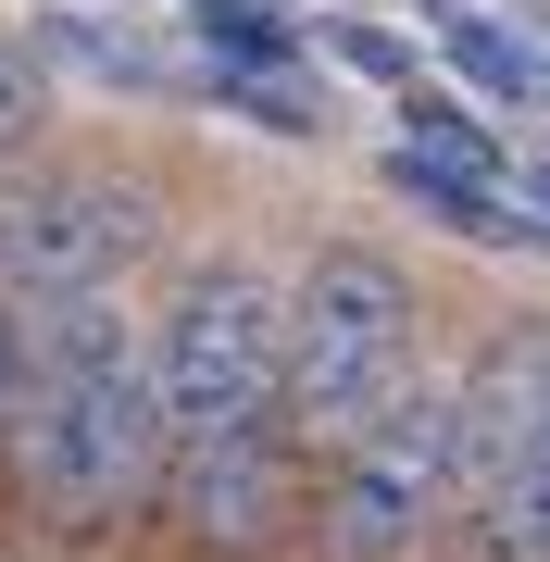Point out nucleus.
<instances>
[{
	"mask_svg": "<svg viewBox=\"0 0 550 562\" xmlns=\"http://www.w3.org/2000/svg\"><path fill=\"white\" fill-rule=\"evenodd\" d=\"M450 513H463V387L450 350H426V375L313 475L301 562H438Z\"/></svg>",
	"mask_w": 550,
	"mask_h": 562,
	"instance_id": "4",
	"label": "nucleus"
},
{
	"mask_svg": "<svg viewBox=\"0 0 550 562\" xmlns=\"http://www.w3.org/2000/svg\"><path fill=\"white\" fill-rule=\"evenodd\" d=\"M438 562H550V438L513 450L501 475L463 487V513H450Z\"/></svg>",
	"mask_w": 550,
	"mask_h": 562,
	"instance_id": "6",
	"label": "nucleus"
},
{
	"mask_svg": "<svg viewBox=\"0 0 550 562\" xmlns=\"http://www.w3.org/2000/svg\"><path fill=\"white\" fill-rule=\"evenodd\" d=\"M164 362V501L150 538L176 562H301L313 462L288 450V276L250 250H188L150 301Z\"/></svg>",
	"mask_w": 550,
	"mask_h": 562,
	"instance_id": "1",
	"label": "nucleus"
},
{
	"mask_svg": "<svg viewBox=\"0 0 550 562\" xmlns=\"http://www.w3.org/2000/svg\"><path fill=\"white\" fill-rule=\"evenodd\" d=\"M401 150H426V162H463V176H513V150L475 125V101H450V88L413 76L401 88Z\"/></svg>",
	"mask_w": 550,
	"mask_h": 562,
	"instance_id": "10",
	"label": "nucleus"
},
{
	"mask_svg": "<svg viewBox=\"0 0 550 562\" xmlns=\"http://www.w3.org/2000/svg\"><path fill=\"white\" fill-rule=\"evenodd\" d=\"M388 188H401L426 225L475 238V250H538V213H513L501 176H463V162H426V150H388Z\"/></svg>",
	"mask_w": 550,
	"mask_h": 562,
	"instance_id": "8",
	"label": "nucleus"
},
{
	"mask_svg": "<svg viewBox=\"0 0 550 562\" xmlns=\"http://www.w3.org/2000/svg\"><path fill=\"white\" fill-rule=\"evenodd\" d=\"M164 501V362H150V301L25 313V375L0 413V513L38 550H125Z\"/></svg>",
	"mask_w": 550,
	"mask_h": 562,
	"instance_id": "2",
	"label": "nucleus"
},
{
	"mask_svg": "<svg viewBox=\"0 0 550 562\" xmlns=\"http://www.w3.org/2000/svg\"><path fill=\"white\" fill-rule=\"evenodd\" d=\"M225 113H250V125H276V138H326V113L301 101V76H201Z\"/></svg>",
	"mask_w": 550,
	"mask_h": 562,
	"instance_id": "11",
	"label": "nucleus"
},
{
	"mask_svg": "<svg viewBox=\"0 0 550 562\" xmlns=\"http://www.w3.org/2000/svg\"><path fill=\"white\" fill-rule=\"evenodd\" d=\"M13 375H25V313H0V413H13Z\"/></svg>",
	"mask_w": 550,
	"mask_h": 562,
	"instance_id": "13",
	"label": "nucleus"
},
{
	"mask_svg": "<svg viewBox=\"0 0 550 562\" xmlns=\"http://www.w3.org/2000/svg\"><path fill=\"white\" fill-rule=\"evenodd\" d=\"M164 250V188L113 150H38L0 176V301L50 313V301H101L138 288V262Z\"/></svg>",
	"mask_w": 550,
	"mask_h": 562,
	"instance_id": "5",
	"label": "nucleus"
},
{
	"mask_svg": "<svg viewBox=\"0 0 550 562\" xmlns=\"http://www.w3.org/2000/svg\"><path fill=\"white\" fill-rule=\"evenodd\" d=\"M176 13L213 76H301V50H313V25L288 0H176Z\"/></svg>",
	"mask_w": 550,
	"mask_h": 562,
	"instance_id": "9",
	"label": "nucleus"
},
{
	"mask_svg": "<svg viewBox=\"0 0 550 562\" xmlns=\"http://www.w3.org/2000/svg\"><path fill=\"white\" fill-rule=\"evenodd\" d=\"M438 50H450V76H463L475 101H513V113L550 101V38L489 13V0H438Z\"/></svg>",
	"mask_w": 550,
	"mask_h": 562,
	"instance_id": "7",
	"label": "nucleus"
},
{
	"mask_svg": "<svg viewBox=\"0 0 550 562\" xmlns=\"http://www.w3.org/2000/svg\"><path fill=\"white\" fill-rule=\"evenodd\" d=\"M326 50L350 63V76H375V88H413V76H426L413 38H388V25H363V13H326Z\"/></svg>",
	"mask_w": 550,
	"mask_h": 562,
	"instance_id": "12",
	"label": "nucleus"
},
{
	"mask_svg": "<svg viewBox=\"0 0 550 562\" xmlns=\"http://www.w3.org/2000/svg\"><path fill=\"white\" fill-rule=\"evenodd\" d=\"M413 375H426V276L375 238H313L288 262V450L326 475Z\"/></svg>",
	"mask_w": 550,
	"mask_h": 562,
	"instance_id": "3",
	"label": "nucleus"
}]
</instances>
